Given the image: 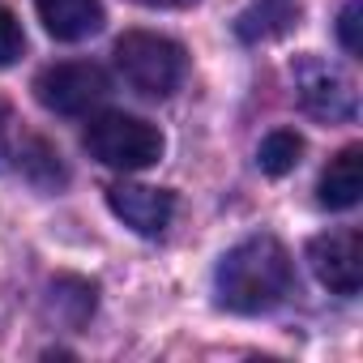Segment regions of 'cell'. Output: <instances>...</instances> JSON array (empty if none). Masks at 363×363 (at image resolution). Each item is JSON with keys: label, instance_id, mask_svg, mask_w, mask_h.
Returning <instances> with one entry per match:
<instances>
[{"label": "cell", "instance_id": "5", "mask_svg": "<svg viewBox=\"0 0 363 363\" xmlns=\"http://www.w3.org/2000/svg\"><path fill=\"white\" fill-rule=\"evenodd\" d=\"M35 94L56 116H86L90 107H99L107 99V73L99 65H90V60L52 65V69L39 73Z\"/></svg>", "mask_w": 363, "mask_h": 363}, {"label": "cell", "instance_id": "9", "mask_svg": "<svg viewBox=\"0 0 363 363\" xmlns=\"http://www.w3.org/2000/svg\"><path fill=\"white\" fill-rule=\"evenodd\" d=\"M363 150L359 145H346L320 175V184H316V201L325 210H350L363 193Z\"/></svg>", "mask_w": 363, "mask_h": 363}, {"label": "cell", "instance_id": "8", "mask_svg": "<svg viewBox=\"0 0 363 363\" xmlns=\"http://www.w3.org/2000/svg\"><path fill=\"white\" fill-rule=\"evenodd\" d=\"M39 22L60 43H82L103 30V0H35Z\"/></svg>", "mask_w": 363, "mask_h": 363}, {"label": "cell", "instance_id": "12", "mask_svg": "<svg viewBox=\"0 0 363 363\" xmlns=\"http://www.w3.org/2000/svg\"><path fill=\"white\" fill-rule=\"evenodd\" d=\"M337 39H342V48L350 56L363 52V39H359V0H346V5H342V13H337Z\"/></svg>", "mask_w": 363, "mask_h": 363}, {"label": "cell", "instance_id": "2", "mask_svg": "<svg viewBox=\"0 0 363 363\" xmlns=\"http://www.w3.org/2000/svg\"><path fill=\"white\" fill-rule=\"evenodd\" d=\"M116 69L124 77L128 90L145 94V99H167L184 86L189 77V56L175 39L167 35H150V30H128L116 43Z\"/></svg>", "mask_w": 363, "mask_h": 363}, {"label": "cell", "instance_id": "4", "mask_svg": "<svg viewBox=\"0 0 363 363\" xmlns=\"http://www.w3.org/2000/svg\"><path fill=\"white\" fill-rule=\"evenodd\" d=\"M291 77H295V94H299L303 111H312L316 120H329V124L354 120L359 94H354V82L337 65H329L320 56H303V60H295Z\"/></svg>", "mask_w": 363, "mask_h": 363}, {"label": "cell", "instance_id": "13", "mask_svg": "<svg viewBox=\"0 0 363 363\" xmlns=\"http://www.w3.org/2000/svg\"><path fill=\"white\" fill-rule=\"evenodd\" d=\"M9 154V107L0 103V158Z\"/></svg>", "mask_w": 363, "mask_h": 363}, {"label": "cell", "instance_id": "11", "mask_svg": "<svg viewBox=\"0 0 363 363\" xmlns=\"http://www.w3.org/2000/svg\"><path fill=\"white\" fill-rule=\"evenodd\" d=\"M22 48H26V35H22V26H18V18L0 5V69H9V65L22 56Z\"/></svg>", "mask_w": 363, "mask_h": 363}, {"label": "cell", "instance_id": "14", "mask_svg": "<svg viewBox=\"0 0 363 363\" xmlns=\"http://www.w3.org/2000/svg\"><path fill=\"white\" fill-rule=\"evenodd\" d=\"M145 9H179V5H193V0H137Z\"/></svg>", "mask_w": 363, "mask_h": 363}, {"label": "cell", "instance_id": "6", "mask_svg": "<svg viewBox=\"0 0 363 363\" xmlns=\"http://www.w3.org/2000/svg\"><path fill=\"white\" fill-rule=\"evenodd\" d=\"M308 265L333 295H359L363 286V235L359 231H329L308 244Z\"/></svg>", "mask_w": 363, "mask_h": 363}, {"label": "cell", "instance_id": "3", "mask_svg": "<svg viewBox=\"0 0 363 363\" xmlns=\"http://www.w3.org/2000/svg\"><path fill=\"white\" fill-rule=\"evenodd\" d=\"M86 150L90 158H99L111 171H145L162 158V133L141 120V116H124V111H103L86 124Z\"/></svg>", "mask_w": 363, "mask_h": 363}, {"label": "cell", "instance_id": "7", "mask_svg": "<svg viewBox=\"0 0 363 363\" xmlns=\"http://www.w3.org/2000/svg\"><path fill=\"white\" fill-rule=\"evenodd\" d=\"M107 206L137 235H162L171 227V218H175V197L167 189H145V184H116V189H107Z\"/></svg>", "mask_w": 363, "mask_h": 363}, {"label": "cell", "instance_id": "1", "mask_svg": "<svg viewBox=\"0 0 363 363\" xmlns=\"http://www.w3.org/2000/svg\"><path fill=\"white\" fill-rule=\"evenodd\" d=\"M295 286L291 252L274 235H248L240 240L214 269V295L227 312L261 316L274 312Z\"/></svg>", "mask_w": 363, "mask_h": 363}, {"label": "cell", "instance_id": "10", "mask_svg": "<svg viewBox=\"0 0 363 363\" xmlns=\"http://www.w3.org/2000/svg\"><path fill=\"white\" fill-rule=\"evenodd\" d=\"M299 158H303V137L291 128H274L257 150V162L265 175H286V171H295Z\"/></svg>", "mask_w": 363, "mask_h": 363}]
</instances>
